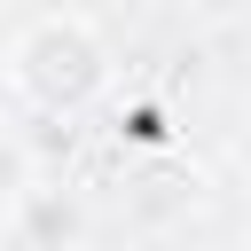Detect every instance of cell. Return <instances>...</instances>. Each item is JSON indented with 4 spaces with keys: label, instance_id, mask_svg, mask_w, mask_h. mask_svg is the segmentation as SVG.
<instances>
[{
    "label": "cell",
    "instance_id": "1",
    "mask_svg": "<svg viewBox=\"0 0 251 251\" xmlns=\"http://www.w3.org/2000/svg\"><path fill=\"white\" fill-rule=\"evenodd\" d=\"M243 251H251V243H243Z\"/></svg>",
    "mask_w": 251,
    "mask_h": 251
}]
</instances>
